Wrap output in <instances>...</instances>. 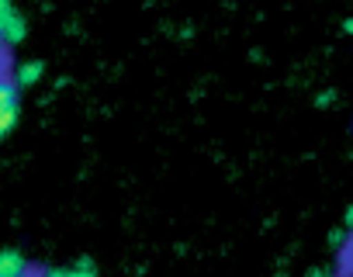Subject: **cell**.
Returning <instances> with one entry per match:
<instances>
[{
    "instance_id": "obj_7",
    "label": "cell",
    "mask_w": 353,
    "mask_h": 277,
    "mask_svg": "<svg viewBox=\"0 0 353 277\" xmlns=\"http://www.w3.org/2000/svg\"><path fill=\"white\" fill-rule=\"evenodd\" d=\"M343 256H346V263L353 267V232H346V243H343Z\"/></svg>"
},
{
    "instance_id": "obj_9",
    "label": "cell",
    "mask_w": 353,
    "mask_h": 277,
    "mask_svg": "<svg viewBox=\"0 0 353 277\" xmlns=\"http://www.w3.org/2000/svg\"><path fill=\"white\" fill-rule=\"evenodd\" d=\"M11 8H14V0H0V14H8Z\"/></svg>"
},
{
    "instance_id": "obj_8",
    "label": "cell",
    "mask_w": 353,
    "mask_h": 277,
    "mask_svg": "<svg viewBox=\"0 0 353 277\" xmlns=\"http://www.w3.org/2000/svg\"><path fill=\"white\" fill-rule=\"evenodd\" d=\"M343 229H346V232H353V205L343 212Z\"/></svg>"
},
{
    "instance_id": "obj_1",
    "label": "cell",
    "mask_w": 353,
    "mask_h": 277,
    "mask_svg": "<svg viewBox=\"0 0 353 277\" xmlns=\"http://www.w3.org/2000/svg\"><path fill=\"white\" fill-rule=\"evenodd\" d=\"M25 35H28V25L18 14V8L0 14V45H18V42H25Z\"/></svg>"
},
{
    "instance_id": "obj_2",
    "label": "cell",
    "mask_w": 353,
    "mask_h": 277,
    "mask_svg": "<svg viewBox=\"0 0 353 277\" xmlns=\"http://www.w3.org/2000/svg\"><path fill=\"white\" fill-rule=\"evenodd\" d=\"M42 73H46V63H42V59H25V63H18V70H14V83H18L21 90H28V87H35V83L42 80Z\"/></svg>"
},
{
    "instance_id": "obj_4",
    "label": "cell",
    "mask_w": 353,
    "mask_h": 277,
    "mask_svg": "<svg viewBox=\"0 0 353 277\" xmlns=\"http://www.w3.org/2000/svg\"><path fill=\"white\" fill-rule=\"evenodd\" d=\"M46 277H97V270L90 260H80L73 267H52V270H46Z\"/></svg>"
},
{
    "instance_id": "obj_6",
    "label": "cell",
    "mask_w": 353,
    "mask_h": 277,
    "mask_svg": "<svg viewBox=\"0 0 353 277\" xmlns=\"http://www.w3.org/2000/svg\"><path fill=\"white\" fill-rule=\"evenodd\" d=\"M18 94H21V87H18L14 80H8L4 87H0V107H11V104H18Z\"/></svg>"
},
{
    "instance_id": "obj_12",
    "label": "cell",
    "mask_w": 353,
    "mask_h": 277,
    "mask_svg": "<svg viewBox=\"0 0 353 277\" xmlns=\"http://www.w3.org/2000/svg\"><path fill=\"white\" fill-rule=\"evenodd\" d=\"M4 83H8V76H4V73H0V87H4Z\"/></svg>"
},
{
    "instance_id": "obj_10",
    "label": "cell",
    "mask_w": 353,
    "mask_h": 277,
    "mask_svg": "<svg viewBox=\"0 0 353 277\" xmlns=\"http://www.w3.org/2000/svg\"><path fill=\"white\" fill-rule=\"evenodd\" d=\"M308 277H329V274H322V270H312V274H308Z\"/></svg>"
},
{
    "instance_id": "obj_5",
    "label": "cell",
    "mask_w": 353,
    "mask_h": 277,
    "mask_svg": "<svg viewBox=\"0 0 353 277\" xmlns=\"http://www.w3.org/2000/svg\"><path fill=\"white\" fill-rule=\"evenodd\" d=\"M18 118H21V104H11V107H0V138H4V135H11V132H14Z\"/></svg>"
},
{
    "instance_id": "obj_11",
    "label": "cell",
    "mask_w": 353,
    "mask_h": 277,
    "mask_svg": "<svg viewBox=\"0 0 353 277\" xmlns=\"http://www.w3.org/2000/svg\"><path fill=\"white\" fill-rule=\"evenodd\" d=\"M346 32H353V18H346Z\"/></svg>"
},
{
    "instance_id": "obj_3",
    "label": "cell",
    "mask_w": 353,
    "mask_h": 277,
    "mask_svg": "<svg viewBox=\"0 0 353 277\" xmlns=\"http://www.w3.org/2000/svg\"><path fill=\"white\" fill-rule=\"evenodd\" d=\"M0 277H28V260L18 249H0Z\"/></svg>"
}]
</instances>
